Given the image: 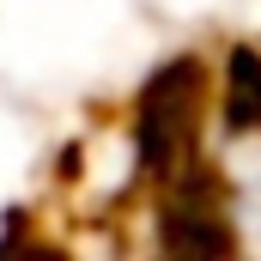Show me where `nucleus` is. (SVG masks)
Returning <instances> with one entry per match:
<instances>
[{
    "mask_svg": "<svg viewBox=\"0 0 261 261\" xmlns=\"http://www.w3.org/2000/svg\"><path fill=\"white\" fill-rule=\"evenodd\" d=\"M200 110H206V73L195 61H164L152 73V85L140 91L128 116V146L134 170L146 182H170L182 164L200 158Z\"/></svg>",
    "mask_w": 261,
    "mask_h": 261,
    "instance_id": "nucleus-1",
    "label": "nucleus"
},
{
    "mask_svg": "<svg viewBox=\"0 0 261 261\" xmlns=\"http://www.w3.org/2000/svg\"><path fill=\"white\" fill-rule=\"evenodd\" d=\"M219 134H261V49L231 43L219 67Z\"/></svg>",
    "mask_w": 261,
    "mask_h": 261,
    "instance_id": "nucleus-2",
    "label": "nucleus"
}]
</instances>
